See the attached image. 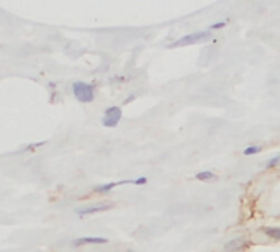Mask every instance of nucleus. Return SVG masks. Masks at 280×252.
<instances>
[{"label": "nucleus", "mask_w": 280, "mask_h": 252, "mask_svg": "<svg viewBox=\"0 0 280 252\" xmlns=\"http://www.w3.org/2000/svg\"><path fill=\"white\" fill-rule=\"evenodd\" d=\"M72 95L81 103H92L95 100V87L92 84H87V82L77 80L72 84Z\"/></svg>", "instance_id": "1"}, {"label": "nucleus", "mask_w": 280, "mask_h": 252, "mask_svg": "<svg viewBox=\"0 0 280 252\" xmlns=\"http://www.w3.org/2000/svg\"><path fill=\"white\" fill-rule=\"evenodd\" d=\"M211 36V31H196V33H190V35H185L179 38L177 41L170 43L169 48H180V46H189V45H195V43H200V41H205V40H210Z\"/></svg>", "instance_id": "2"}, {"label": "nucleus", "mask_w": 280, "mask_h": 252, "mask_svg": "<svg viewBox=\"0 0 280 252\" xmlns=\"http://www.w3.org/2000/svg\"><path fill=\"white\" fill-rule=\"evenodd\" d=\"M121 116H123V113H121L120 106H116V105L108 106L102 116V125L105 126V128H115V126H118V123L121 121Z\"/></svg>", "instance_id": "3"}, {"label": "nucleus", "mask_w": 280, "mask_h": 252, "mask_svg": "<svg viewBox=\"0 0 280 252\" xmlns=\"http://www.w3.org/2000/svg\"><path fill=\"white\" fill-rule=\"evenodd\" d=\"M107 242H108V239L100 237V236H84V237H77V239H74L72 246L81 247V246H85V244H107Z\"/></svg>", "instance_id": "4"}, {"label": "nucleus", "mask_w": 280, "mask_h": 252, "mask_svg": "<svg viewBox=\"0 0 280 252\" xmlns=\"http://www.w3.org/2000/svg\"><path fill=\"white\" fill-rule=\"evenodd\" d=\"M112 205L110 203H105V205H93V206H88V208H79L76 210V213L79 216H88V215H95V213H102V211H107L110 210Z\"/></svg>", "instance_id": "5"}, {"label": "nucleus", "mask_w": 280, "mask_h": 252, "mask_svg": "<svg viewBox=\"0 0 280 252\" xmlns=\"http://www.w3.org/2000/svg\"><path fill=\"white\" fill-rule=\"evenodd\" d=\"M126 183H135V180H120V182H110V183H102V185H97L93 187V192L97 193H107V192H112L115 187H120V185H126Z\"/></svg>", "instance_id": "6"}, {"label": "nucleus", "mask_w": 280, "mask_h": 252, "mask_svg": "<svg viewBox=\"0 0 280 252\" xmlns=\"http://www.w3.org/2000/svg\"><path fill=\"white\" fill-rule=\"evenodd\" d=\"M244 246H246V241L243 239V237H234V239H231L224 244V251L226 252H236V251L244 249Z\"/></svg>", "instance_id": "7"}, {"label": "nucleus", "mask_w": 280, "mask_h": 252, "mask_svg": "<svg viewBox=\"0 0 280 252\" xmlns=\"http://www.w3.org/2000/svg\"><path fill=\"white\" fill-rule=\"evenodd\" d=\"M260 151H262V148L257 146V144H251V146H248L243 151L244 156H254V154H259Z\"/></svg>", "instance_id": "8"}, {"label": "nucleus", "mask_w": 280, "mask_h": 252, "mask_svg": "<svg viewBox=\"0 0 280 252\" xmlns=\"http://www.w3.org/2000/svg\"><path fill=\"white\" fill-rule=\"evenodd\" d=\"M195 178H196V180H201V182H203V180H211V178H215V174L211 171H203V172L196 174Z\"/></svg>", "instance_id": "9"}, {"label": "nucleus", "mask_w": 280, "mask_h": 252, "mask_svg": "<svg viewBox=\"0 0 280 252\" xmlns=\"http://www.w3.org/2000/svg\"><path fill=\"white\" fill-rule=\"evenodd\" d=\"M279 166H280V154L270 157L269 161L265 162V169H272V167H279Z\"/></svg>", "instance_id": "10"}, {"label": "nucleus", "mask_w": 280, "mask_h": 252, "mask_svg": "<svg viewBox=\"0 0 280 252\" xmlns=\"http://www.w3.org/2000/svg\"><path fill=\"white\" fill-rule=\"evenodd\" d=\"M265 234L272 239H280V227H267L265 229Z\"/></svg>", "instance_id": "11"}, {"label": "nucleus", "mask_w": 280, "mask_h": 252, "mask_svg": "<svg viewBox=\"0 0 280 252\" xmlns=\"http://www.w3.org/2000/svg\"><path fill=\"white\" fill-rule=\"evenodd\" d=\"M224 26H226V22H216V23H213V25H210V28H208V31L221 30V28H224Z\"/></svg>", "instance_id": "12"}, {"label": "nucleus", "mask_w": 280, "mask_h": 252, "mask_svg": "<svg viewBox=\"0 0 280 252\" xmlns=\"http://www.w3.org/2000/svg\"><path fill=\"white\" fill-rule=\"evenodd\" d=\"M144 183H147V178L146 177L135 178V185H144Z\"/></svg>", "instance_id": "13"}, {"label": "nucleus", "mask_w": 280, "mask_h": 252, "mask_svg": "<svg viewBox=\"0 0 280 252\" xmlns=\"http://www.w3.org/2000/svg\"><path fill=\"white\" fill-rule=\"evenodd\" d=\"M136 99V95H130V97H126V100L123 101V105H126V103H130V101H133Z\"/></svg>", "instance_id": "14"}]
</instances>
